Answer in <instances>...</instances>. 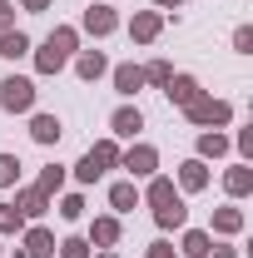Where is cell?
I'll use <instances>...</instances> for the list:
<instances>
[{
    "instance_id": "36",
    "label": "cell",
    "mask_w": 253,
    "mask_h": 258,
    "mask_svg": "<svg viewBox=\"0 0 253 258\" xmlns=\"http://www.w3.org/2000/svg\"><path fill=\"white\" fill-rule=\"evenodd\" d=\"M20 5H25L30 15H45V10H50V0H20Z\"/></svg>"
},
{
    "instance_id": "34",
    "label": "cell",
    "mask_w": 253,
    "mask_h": 258,
    "mask_svg": "<svg viewBox=\"0 0 253 258\" xmlns=\"http://www.w3.org/2000/svg\"><path fill=\"white\" fill-rule=\"evenodd\" d=\"M238 154H243V159L253 154V124H248V129H238Z\"/></svg>"
},
{
    "instance_id": "8",
    "label": "cell",
    "mask_w": 253,
    "mask_h": 258,
    "mask_svg": "<svg viewBox=\"0 0 253 258\" xmlns=\"http://www.w3.org/2000/svg\"><path fill=\"white\" fill-rule=\"evenodd\" d=\"M223 189H228V199H248V194H253V164L238 159L228 174H223Z\"/></svg>"
},
{
    "instance_id": "18",
    "label": "cell",
    "mask_w": 253,
    "mask_h": 258,
    "mask_svg": "<svg viewBox=\"0 0 253 258\" xmlns=\"http://www.w3.org/2000/svg\"><path fill=\"white\" fill-rule=\"evenodd\" d=\"M75 75H80V80H99V75H109V60H104L99 50H85V55L75 60Z\"/></svg>"
},
{
    "instance_id": "16",
    "label": "cell",
    "mask_w": 253,
    "mask_h": 258,
    "mask_svg": "<svg viewBox=\"0 0 253 258\" xmlns=\"http://www.w3.org/2000/svg\"><path fill=\"white\" fill-rule=\"evenodd\" d=\"M109 75H114V90H119V95H139V90H144V70H139V64H114Z\"/></svg>"
},
{
    "instance_id": "19",
    "label": "cell",
    "mask_w": 253,
    "mask_h": 258,
    "mask_svg": "<svg viewBox=\"0 0 253 258\" xmlns=\"http://www.w3.org/2000/svg\"><path fill=\"white\" fill-rule=\"evenodd\" d=\"M109 204H114L119 214H134V209H139V189H134L129 179H119V184H109Z\"/></svg>"
},
{
    "instance_id": "17",
    "label": "cell",
    "mask_w": 253,
    "mask_h": 258,
    "mask_svg": "<svg viewBox=\"0 0 253 258\" xmlns=\"http://www.w3.org/2000/svg\"><path fill=\"white\" fill-rule=\"evenodd\" d=\"M119 243V219H95L90 228V248H114Z\"/></svg>"
},
{
    "instance_id": "38",
    "label": "cell",
    "mask_w": 253,
    "mask_h": 258,
    "mask_svg": "<svg viewBox=\"0 0 253 258\" xmlns=\"http://www.w3.org/2000/svg\"><path fill=\"white\" fill-rule=\"evenodd\" d=\"M99 258H119V253H99Z\"/></svg>"
},
{
    "instance_id": "3",
    "label": "cell",
    "mask_w": 253,
    "mask_h": 258,
    "mask_svg": "<svg viewBox=\"0 0 253 258\" xmlns=\"http://www.w3.org/2000/svg\"><path fill=\"white\" fill-rule=\"evenodd\" d=\"M184 114H189V124H199V129H219V124L233 119V109H228L223 99H214V95H199L194 104H184Z\"/></svg>"
},
{
    "instance_id": "2",
    "label": "cell",
    "mask_w": 253,
    "mask_h": 258,
    "mask_svg": "<svg viewBox=\"0 0 253 258\" xmlns=\"http://www.w3.org/2000/svg\"><path fill=\"white\" fill-rule=\"evenodd\" d=\"M114 164H119V144H114V139H99V144H90V154L75 164V179H80V184H95L99 174L114 169Z\"/></svg>"
},
{
    "instance_id": "13",
    "label": "cell",
    "mask_w": 253,
    "mask_h": 258,
    "mask_svg": "<svg viewBox=\"0 0 253 258\" xmlns=\"http://www.w3.org/2000/svg\"><path fill=\"white\" fill-rule=\"evenodd\" d=\"M15 209H20V219H40V214L50 209V194H40V189L30 184V189L15 194Z\"/></svg>"
},
{
    "instance_id": "21",
    "label": "cell",
    "mask_w": 253,
    "mask_h": 258,
    "mask_svg": "<svg viewBox=\"0 0 253 258\" xmlns=\"http://www.w3.org/2000/svg\"><path fill=\"white\" fill-rule=\"evenodd\" d=\"M0 55H5V60L30 55V35H25V30H5V35H0Z\"/></svg>"
},
{
    "instance_id": "7",
    "label": "cell",
    "mask_w": 253,
    "mask_h": 258,
    "mask_svg": "<svg viewBox=\"0 0 253 258\" xmlns=\"http://www.w3.org/2000/svg\"><path fill=\"white\" fill-rule=\"evenodd\" d=\"M164 95H169V104H179V109H184V104H194L204 90H199V80H194V75H169Z\"/></svg>"
},
{
    "instance_id": "4",
    "label": "cell",
    "mask_w": 253,
    "mask_h": 258,
    "mask_svg": "<svg viewBox=\"0 0 253 258\" xmlns=\"http://www.w3.org/2000/svg\"><path fill=\"white\" fill-rule=\"evenodd\" d=\"M0 109H10V114H30V109H35V85H30V80H20V75H5V80H0Z\"/></svg>"
},
{
    "instance_id": "11",
    "label": "cell",
    "mask_w": 253,
    "mask_h": 258,
    "mask_svg": "<svg viewBox=\"0 0 253 258\" xmlns=\"http://www.w3.org/2000/svg\"><path fill=\"white\" fill-rule=\"evenodd\" d=\"M109 129H114V134H119V139H134V134H139V129H144V114H139V109H134V104H119V109H114V114H109Z\"/></svg>"
},
{
    "instance_id": "26",
    "label": "cell",
    "mask_w": 253,
    "mask_h": 258,
    "mask_svg": "<svg viewBox=\"0 0 253 258\" xmlns=\"http://www.w3.org/2000/svg\"><path fill=\"white\" fill-rule=\"evenodd\" d=\"M139 70H144V85H159V90H164V85H169V75H174L169 60H149V64H139Z\"/></svg>"
},
{
    "instance_id": "35",
    "label": "cell",
    "mask_w": 253,
    "mask_h": 258,
    "mask_svg": "<svg viewBox=\"0 0 253 258\" xmlns=\"http://www.w3.org/2000/svg\"><path fill=\"white\" fill-rule=\"evenodd\" d=\"M209 258H238V248H228V243H214V248H209Z\"/></svg>"
},
{
    "instance_id": "37",
    "label": "cell",
    "mask_w": 253,
    "mask_h": 258,
    "mask_svg": "<svg viewBox=\"0 0 253 258\" xmlns=\"http://www.w3.org/2000/svg\"><path fill=\"white\" fill-rule=\"evenodd\" d=\"M154 5H164V10H169V5H184V0H154Z\"/></svg>"
},
{
    "instance_id": "12",
    "label": "cell",
    "mask_w": 253,
    "mask_h": 258,
    "mask_svg": "<svg viewBox=\"0 0 253 258\" xmlns=\"http://www.w3.org/2000/svg\"><path fill=\"white\" fill-rule=\"evenodd\" d=\"M20 253H25V258H55V233L35 224L30 233H25V248H20Z\"/></svg>"
},
{
    "instance_id": "5",
    "label": "cell",
    "mask_w": 253,
    "mask_h": 258,
    "mask_svg": "<svg viewBox=\"0 0 253 258\" xmlns=\"http://www.w3.org/2000/svg\"><path fill=\"white\" fill-rule=\"evenodd\" d=\"M119 164H124L129 174L144 179V174H154V169H159V149H154V144H134L129 154H119Z\"/></svg>"
},
{
    "instance_id": "32",
    "label": "cell",
    "mask_w": 253,
    "mask_h": 258,
    "mask_svg": "<svg viewBox=\"0 0 253 258\" xmlns=\"http://www.w3.org/2000/svg\"><path fill=\"white\" fill-rule=\"evenodd\" d=\"M144 258H179V248H174V243H164V238H159V243H149V253Z\"/></svg>"
},
{
    "instance_id": "14",
    "label": "cell",
    "mask_w": 253,
    "mask_h": 258,
    "mask_svg": "<svg viewBox=\"0 0 253 258\" xmlns=\"http://www.w3.org/2000/svg\"><path fill=\"white\" fill-rule=\"evenodd\" d=\"M60 134H65V124L55 119V114H35L30 119V139L35 144H60Z\"/></svg>"
},
{
    "instance_id": "25",
    "label": "cell",
    "mask_w": 253,
    "mask_h": 258,
    "mask_svg": "<svg viewBox=\"0 0 253 258\" xmlns=\"http://www.w3.org/2000/svg\"><path fill=\"white\" fill-rule=\"evenodd\" d=\"M209 248H214V238H209L204 228H189V233H184V253L189 258H209Z\"/></svg>"
},
{
    "instance_id": "30",
    "label": "cell",
    "mask_w": 253,
    "mask_h": 258,
    "mask_svg": "<svg viewBox=\"0 0 253 258\" xmlns=\"http://www.w3.org/2000/svg\"><path fill=\"white\" fill-rule=\"evenodd\" d=\"M60 219H70V224L85 219V199H80V194H65V199H60Z\"/></svg>"
},
{
    "instance_id": "24",
    "label": "cell",
    "mask_w": 253,
    "mask_h": 258,
    "mask_svg": "<svg viewBox=\"0 0 253 258\" xmlns=\"http://www.w3.org/2000/svg\"><path fill=\"white\" fill-rule=\"evenodd\" d=\"M35 189H40V194H60L65 189V164H45L40 179H35Z\"/></svg>"
},
{
    "instance_id": "1",
    "label": "cell",
    "mask_w": 253,
    "mask_h": 258,
    "mask_svg": "<svg viewBox=\"0 0 253 258\" xmlns=\"http://www.w3.org/2000/svg\"><path fill=\"white\" fill-rule=\"evenodd\" d=\"M75 45H80V30L75 25H55V35L35 50V70L40 75H60L65 64H70V55H75Z\"/></svg>"
},
{
    "instance_id": "10",
    "label": "cell",
    "mask_w": 253,
    "mask_h": 258,
    "mask_svg": "<svg viewBox=\"0 0 253 258\" xmlns=\"http://www.w3.org/2000/svg\"><path fill=\"white\" fill-rule=\"evenodd\" d=\"M179 189H184V194L209 189V164H204V159H184V164H179Z\"/></svg>"
},
{
    "instance_id": "6",
    "label": "cell",
    "mask_w": 253,
    "mask_h": 258,
    "mask_svg": "<svg viewBox=\"0 0 253 258\" xmlns=\"http://www.w3.org/2000/svg\"><path fill=\"white\" fill-rule=\"evenodd\" d=\"M85 30L99 35V40H104V35H114V30H119V15H114V5H90V10H85Z\"/></svg>"
},
{
    "instance_id": "9",
    "label": "cell",
    "mask_w": 253,
    "mask_h": 258,
    "mask_svg": "<svg viewBox=\"0 0 253 258\" xmlns=\"http://www.w3.org/2000/svg\"><path fill=\"white\" fill-rule=\"evenodd\" d=\"M159 30H164V15H159V10H139V15L129 20V35H134L139 45H149V40H159Z\"/></svg>"
},
{
    "instance_id": "27",
    "label": "cell",
    "mask_w": 253,
    "mask_h": 258,
    "mask_svg": "<svg viewBox=\"0 0 253 258\" xmlns=\"http://www.w3.org/2000/svg\"><path fill=\"white\" fill-rule=\"evenodd\" d=\"M15 179H20V159L15 154H0V189H15Z\"/></svg>"
},
{
    "instance_id": "23",
    "label": "cell",
    "mask_w": 253,
    "mask_h": 258,
    "mask_svg": "<svg viewBox=\"0 0 253 258\" xmlns=\"http://www.w3.org/2000/svg\"><path fill=\"white\" fill-rule=\"evenodd\" d=\"M184 219H189V209H184V199H174L169 209H154V224H159V228H184Z\"/></svg>"
},
{
    "instance_id": "15",
    "label": "cell",
    "mask_w": 253,
    "mask_h": 258,
    "mask_svg": "<svg viewBox=\"0 0 253 258\" xmlns=\"http://www.w3.org/2000/svg\"><path fill=\"white\" fill-rule=\"evenodd\" d=\"M144 199H149L154 209H169V204L179 199V189H174V179H164V174H149V189H144Z\"/></svg>"
},
{
    "instance_id": "20",
    "label": "cell",
    "mask_w": 253,
    "mask_h": 258,
    "mask_svg": "<svg viewBox=\"0 0 253 258\" xmlns=\"http://www.w3.org/2000/svg\"><path fill=\"white\" fill-rule=\"evenodd\" d=\"M223 154H228V139H223L219 129H209V134H199V154H194V159H223Z\"/></svg>"
},
{
    "instance_id": "22",
    "label": "cell",
    "mask_w": 253,
    "mask_h": 258,
    "mask_svg": "<svg viewBox=\"0 0 253 258\" xmlns=\"http://www.w3.org/2000/svg\"><path fill=\"white\" fill-rule=\"evenodd\" d=\"M214 233H243V209H214Z\"/></svg>"
},
{
    "instance_id": "29",
    "label": "cell",
    "mask_w": 253,
    "mask_h": 258,
    "mask_svg": "<svg viewBox=\"0 0 253 258\" xmlns=\"http://www.w3.org/2000/svg\"><path fill=\"white\" fill-rule=\"evenodd\" d=\"M60 258H90V238H60Z\"/></svg>"
},
{
    "instance_id": "33",
    "label": "cell",
    "mask_w": 253,
    "mask_h": 258,
    "mask_svg": "<svg viewBox=\"0 0 253 258\" xmlns=\"http://www.w3.org/2000/svg\"><path fill=\"white\" fill-rule=\"evenodd\" d=\"M5 30H15V5L10 0H0V35Z\"/></svg>"
},
{
    "instance_id": "31",
    "label": "cell",
    "mask_w": 253,
    "mask_h": 258,
    "mask_svg": "<svg viewBox=\"0 0 253 258\" xmlns=\"http://www.w3.org/2000/svg\"><path fill=\"white\" fill-rule=\"evenodd\" d=\"M233 50H238V55H253V30H248V25L233 30Z\"/></svg>"
},
{
    "instance_id": "28",
    "label": "cell",
    "mask_w": 253,
    "mask_h": 258,
    "mask_svg": "<svg viewBox=\"0 0 253 258\" xmlns=\"http://www.w3.org/2000/svg\"><path fill=\"white\" fill-rule=\"evenodd\" d=\"M20 228H25L20 209H15V204H0V233H20Z\"/></svg>"
}]
</instances>
